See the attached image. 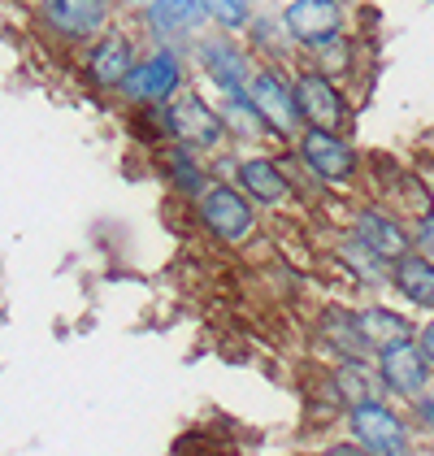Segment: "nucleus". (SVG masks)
I'll return each mask as SVG.
<instances>
[{
  "label": "nucleus",
  "mask_w": 434,
  "mask_h": 456,
  "mask_svg": "<svg viewBox=\"0 0 434 456\" xmlns=\"http://www.w3.org/2000/svg\"><path fill=\"white\" fill-rule=\"evenodd\" d=\"M187 48L174 44H152L148 53L135 57V66L126 70L122 87H117V101L126 109H161L170 105L187 87Z\"/></svg>",
  "instance_id": "nucleus-1"
},
{
  "label": "nucleus",
  "mask_w": 434,
  "mask_h": 456,
  "mask_svg": "<svg viewBox=\"0 0 434 456\" xmlns=\"http://www.w3.org/2000/svg\"><path fill=\"white\" fill-rule=\"evenodd\" d=\"M191 209H196L200 231L221 248L248 244L256 235V222H261V209H256L230 178H213V183L205 187V196H200Z\"/></svg>",
  "instance_id": "nucleus-2"
},
{
  "label": "nucleus",
  "mask_w": 434,
  "mask_h": 456,
  "mask_svg": "<svg viewBox=\"0 0 434 456\" xmlns=\"http://www.w3.org/2000/svg\"><path fill=\"white\" fill-rule=\"evenodd\" d=\"M117 0H36L39 31L61 48H87L117 22Z\"/></svg>",
  "instance_id": "nucleus-3"
},
{
  "label": "nucleus",
  "mask_w": 434,
  "mask_h": 456,
  "mask_svg": "<svg viewBox=\"0 0 434 456\" xmlns=\"http://www.w3.org/2000/svg\"><path fill=\"white\" fill-rule=\"evenodd\" d=\"M191 57H196V70L209 78L217 96H244L248 92V78L256 70V57L248 44L230 36V31H200V36L187 44Z\"/></svg>",
  "instance_id": "nucleus-4"
},
{
  "label": "nucleus",
  "mask_w": 434,
  "mask_h": 456,
  "mask_svg": "<svg viewBox=\"0 0 434 456\" xmlns=\"http://www.w3.org/2000/svg\"><path fill=\"white\" fill-rule=\"evenodd\" d=\"M161 126H165V140L182 143L200 157H217L221 148H230L217 105L205 101L200 92H191V87H182L170 105H161Z\"/></svg>",
  "instance_id": "nucleus-5"
},
{
  "label": "nucleus",
  "mask_w": 434,
  "mask_h": 456,
  "mask_svg": "<svg viewBox=\"0 0 434 456\" xmlns=\"http://www.w3.org/2000/svg\"><path fill=\"white\" fill-rule=\"evenodd\" d=\"M248 101L261 113L265 131L278 143L300 140L304 118H300V105H295V83H291V74L278 61H256L253 78H248Z\"/></svg>",
  "instance_id": "nucleus-6"
},
{
  "label": "nucleus",
  "mask_w": 434,
  "mask_h": 456,
  "mask_svg": "<svg viewBox=\"0 0 434 456\" xmlns=\"http://www.w3.org/2000/svg\"><path fill=\"white\" fill-rule=\"evenodd\" d=\"M135 57H140L135 31H131L126 22H113L105 36H96L87 48H78V74H83V83H87L92 92L117 96L126 70L135 66Z\"/></svg>",
  "instance_id": "nucleus-7"
},
{
  "label": "nucleus",
  "mask_w": 434,
  "mask_h": 456,
  "mask_svg": "<svg viewBox=\"0 0 434 456\" xmlns=\"http://www.w3.org/2000/svg\"><path fill=\"white\" fill-rule=\"evenodd\" d=\"M221 178H230L256 209H283L295 196V183L287 175V157L265 152V148H248V152L230 157V175Z\"/></svg>",
  "instance_id": "nucleus-8"
},
{
  "label": "nucleus",
  "mask_w": 434,
  "mask_h": 456,
  "mask_svg": "<svg viewBox=\"0 0 434 456\" xmlns=\"http://www.w3.org/2000/svg\"><path fill=\"white\" fill-rule=\"evenodd\" d=\"M348 430H352V444L369 456H413L408 421L399 418L382 395H369L361 404H352L348 409Z\"/></svg>",
  "instance_id": "nucleus-9"
},
{
  "label": "nucleus",
  "mask_w": 434,
  "mask_h": 456,
  "mask_svg": "<svg viewBox=\"0 0 434 456\" xmlns=\"http://www.w3.org/2000/svg\"><path fill=\"white\" fill-rule=\"evenodd\" d=\"M295 161L317 178L322 187H348L357 170H361V157L357 148L348 143V135H334V131H317V126H304L300 140L291 143Z\"/></svg>",
  "instance_id": "nucleus-10"
},
{
  "label": "nucleus",
  "mask_w": 434,
  "mask_h": 456,
  "mask_svg": "<svg viewBox=\"0 0 434 456\" xmlns=\"http://www.w3.org/2000/svg\"><path fill=\"white\" fill-rule=\"evenodd\" d=\"M291 83H295V105H300L304 126L334 131V135H343V131H348L352 109H348V96H343L339 78L313 70V66H300V70L291 74Z\"/></svg>",
  "instance_id": "nucleus-11"
},
{
  "label": "nucleus",
  "mask_w": 434,
  "mask_h": 456,
  "mask_svg": "<svg viewBox=\"0 0 434 456\" xmlns=\"http://www.w3.org/2000/svg\"><path fill=\"white\" fill-rule=\"evenodd\" d=\"M278 27H283L287 44H300L309 53V48L348 31V9L339 0H287V9L278 13Z\"/></svg>",
  "instance_id": "nucleus-12"
},
{
  "label": "nucleus",
  "mask_w": 434,
  "mask_h": 456,
  "mask_svg": "<svg viewBox=\"0 0 434 456\" xmlns=\"http://www.w3.org/2000/svg\"><path fill=\"white\" fill-rule=\"evenodd\" d=\"M374 374H378L382 391H391L399 400H417L422 391H430V379H434V370L426 365L417 339H399L391 348L374 352Z\"/></svg>",
  "instance_id": "nucleus-13"
},
{
  "label": "nucleus",
  "mask_w": 434,
  "mask_h": 456,
  "mask_svg": "<svg viewBox=\"0 0 434 456\" xmlns=\"http://www.w3.org/2000/svg\"><path fill=\"white\" fill-rule=\"evenodd\" d=\"M152 157H157L161 183H165L179 200H187V205H196V200L205 196V187L213 183L209 157H200V152H191V148H182V143H174V140L152 143Z\"/></svg>",
  "instance_id": "nucleus-14"
},
{
  "label": "nucleus",
  "mask_w": 434,
  "mask_h": 456,
  "mask_svg": "<svg viewBox=\"0 0 434 456\" xmlns=\"http://www.w3.org/2000/svg\"><path fill=\"white\" fill-rule=\"evenodd\" d=\"M144 27L152 31V44L187 48L209 27V13L200 0H144Z\"/></svg>",
  "instance_id": "nucleus-15"
},
{
  "label": "nucleus",
  "mask_w": 434,
  "mask_h": 456,
  "mask_svg": "<svg viewBox=\"0 0 434 456\" xmlns=\"http://www.w3.org/2000/svg\"><path fill=\"white\" fill-rule=\"evenodd\" d=\"M352 240H361L374 256H382L387 265L396 261V256H404V252H413V231L399 222L396 213L387 209H361L357 213V222H352Z\"/></svg>",
  "instance_id": "nucleus-16"
},
{
  "label": "nucleus",
  "mask_w": 434,
  "mask_h": 456,
  "mask_svg": "<svg viewBox=\"0 0 434 456\" xmlns=\"http://www.w3.org/2000/svg\"><path fill=\"white\" fill-rule=\"evenodd\" d=\"M387 282L396 287L408 305H417V309L434 314V261L430 256H422L417 248L391 261V279Z\"/></svg>",
  "instance_id": "nucleus-17"
},
{
  "label": "nucleus",
  "mask_w": 434,
  "mask_h": 456,
  "mask_svg": "<svg viewBox=\"0 0 434 456\" xmlns=\"http://www.w3.org/2000/svg\"><path fill=\"white\" fill-rule=\"evenodd\" d=\"M357 330H361L369 352H382V348H391V344H399V339H413L417 335L413 322L404 314H396V309H387V305H365V309H357Z\"/></svg>",
  "instance_id": "nucleus-18"
},
{
  "label": "nucleus",
  "mask_w": 434,
  "mask_h": 456,
  "mask_svg": "<svg viewBox=\"0 0 434 456\" xmlns=\"http://www.w3.org/2000/svg\"><path fill=\"white\" fill-rule=\"evenodd\" d=\"M217 113H221V126H226V143L235 148H261V140H269V131H265V122H261V113L253 109L248 101V92L244 96H221L217 101Z\"/></svg>",
  "instance_id": "nucleus-19"
},
{
  "label": "nucleus",
  "mask_w": 434,
  "mask_h": 456,
  "mask_svg": "<svg viewBox=\"0 0 434 456\" xmlns=\"http://www.w3.org/2000/svg\"><path fill=\"white\" fill-rule=\"evenodd\" d=\"M317 335H322V344L334 352L339 361H365V356H369L352 309H326V314L317 317Z\"/></svg>",
  "instance_id": "nucleus-20"
},
{
  "label": "nucleus",
  "mask_w": 434,
  "mask_h": 456,
  "mask_svg": "<svg viewBox=\"0 0 434 456\" xmlns=\"http://www.w3.org/2000/svg\"><path fill=\"white\" fill-rule=\"evenodd\" d=\"M334 391H339V400L352 409V404H361L374 395V379H369V361H339V370H334Z\"/></svg>",
  "instance_id": "nucleus-21"
},
{
  "label": "nucleus",
  "mask_w": 434,
  "mask_h": 456,
  "mask_svg": "<svg viewBox=\"0 0 434 456\" xmlns=\"http://www.w3.org/2000/svg\"><path fill=\"white\" fill-rule=\"evenodd\" d=\"M304 66L330 74V78L348 74V70H352V39L334 36V39H326V44H317V48H309V61H304Z\"/></svg>",
  "instance_id": "nucleus-22"
},
{
  "label": "nucleus",
  "mask_w": 434,
  "mask_h": 456,
  "mask_svg": "<svg viewBox=\"0 0 434 456\" xmlns=\"http://www.w3.org/2000/svg\"><path fill=\"white\" fill-rule=\"evenodd\" d=\"M205 4V13H209V27L217 31H248V22H253V0H200Z\"/></svg>",
  "instance_id": "nucleus-23"
},
{
  "label": "nucleus",
  "mask_w": 434,
  "mask_h": 456,
  "mask_svg": "<svg viewBox=\"0 0 434 456\" xmlns=\"http://www.w3.org/2000/svg\"><path fill=\"white\" fill-rule=\"evenodd\" d=\"M413 248L434 261V209L417 213V222H413Z\"/></svg>",
  "instance_id": "nucleus-24"
},
{
  "label": "nucleus",
  "mask_w": 434,
  "mask_h": 456,
  "mask_svg": "<svg viewBox=\"0 0 434 456\" xmlns=\"http://www.w3.org/2000/svg\"><path fill=\"white\" fill-rule=\"evenodd\" d=\"M408 404H413V418H417V426L434 435V395H430V391H422V395H417V400H408Z\"/></svg>",
  "instance_id": "nucleus-25"
},
{
  "label": "nucleus",
  "mask_w": 434,
  "mask_h": 456,
  "mask_svg": "<svg viewBox=\"0 0 434 456\" xmlns=\"http://www.w3.org/2000/svg\"><path fill=\"white\" fill-rule=\"evenodd\" d=\"M413 339H417V348H422V356H426V365L434 370V317L417 330V335H413Z\"/></svg>",
  "instance_id": "nucleus-26"
},
{
  "label": "nucleus",
  "mask_w": 434,
  "mask_h": 456,
  "mask_svg": "<svg viewBox=\"0 0 434 456\" xmlns=\"http://www.w3.org/2000/svg\"><path fill=\"white\" fill-rule=\"evenodd\" d=\"M317 456H369V452H361V448H357L352 439H339V444H326Z\"/></svg>",
  "instance_id": "nucleus-27"
},
{
  "label": "nucleus",
  "mask_w": 434,
  "mask_h": 456,
  "mask_svg": "<svg viewBox=\"0 0 434 456\" xmlns=\"http://www.w3.org/2000/svg\"><path fill=\"white\" fill-rule=\"evenodd\" d=\"M117 4H144V0H117Z\"/></svg>",
  "instance_id": "nucleus-28"
}]
</instances>
